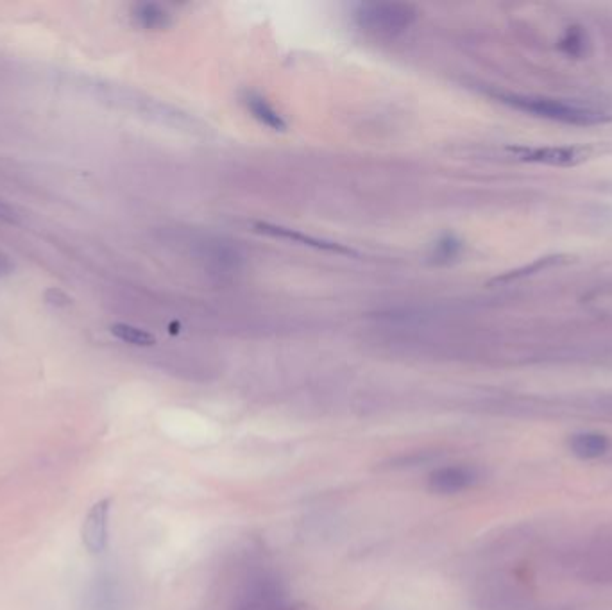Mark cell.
<instances>
[{
    "label": "cell",
    "mask_w": 612,
    "mask_h": 610,
    "mask_svg": "<svg viewBox=\"0 0 612 610\" xmlns=\"http://www.w3.org/2000/svg\"><path fill=\"white\" fill-rule=\"evenodd\" d=\"M500 101L512 106L514 110L523 111L541 119L555 120L568 126H598L609 122V115L604 111L593 110L573 102L536 97V95H498Z\"/></svg>",
    "instance_id": "obj_1"
},
{
    "label": "cell",
    "mask_w": 612,
    "mask_h": 610,
    "mask_svg": "<svg viewBox=\"0 0 612 610\" xmlns=\"http://www.w3.org/2000/svg\"><path fill=\"white\" fill-rule=\"evenodd\" d=\"M416 17L417 11L410 4H362L355 13L358 26L383 34L405 31Z\"/></svg>",
    "instance_id": "obj_2"
},
{
    "label": "cell",
    "mask_w": 612,
    "mask_h": 610,
    "mask_svg": "<svg viewBox=\"0 0 612 610\" xmlns=\"http://www.w3.org/2000/svg\"><path fill=\"white\" fill-rule=\"evenodd\" d=\"M516 160L525 163H539V165H550V167H575L589 158L591 151L586 147L577 145H548V147H527V145H516L507 147Z\"/></svg>",
    "instance_id": "obj_3"
},
{
    "label": "cell",
    "mask_w": 612,
    "mask_h": 610,
    "mask_svg": "<svg viewBox=\"0 0 612 610\" xmlns=\"http://www.w3.org/2000/svg\"><path fill=\"white\" fill-rule=\"evenodd\" d=\"M111 500L97 501L88 512L83 525V543L90 553H102L108 546V516H110Z\"/></svg>",
    "instance_id": "obj_4"
},
{
    "label": "cell",
    "mask_w": 612,
    "mask_h": 610,
    "mask_svg": "<svg viewBox=\"0 0 612 610\" xmlns=\"http://www.w3.org/2000/svg\"><path fill=\"white\" fill-rule=\"evenodd\" d=\"M256 231L269 235V237L285 238V240H292L296 244L301 246L314 247L319 251H330V253H337V255H349L357 256V253L351 249V247L342 246L337 242H330V240H323V238L310 237L306 233H301L298 229L283 228V226H276V224H269V222H256Z\"/></svg>",
    "instance_id": "obj_5"
},
{
    "label": "cell",
    "mask_w": 612,
    "mask_h": 610,
    "mask_svg": "<svg viewBox=\"0 0 612 610\" xmlns=\"http://www.w3.org/2000/svg\"><path fill=\"white\" fill-rule=\"evenodd\" d=\"M478 480L475 469L468 466L442 467L430 476V489L441 494L466 491Z\"/></svg>",
    "instance_id": "obj_6"
},
{
    "label": "cell",
    "mask_w": 612,
    "mask_h": 610,
    "mask_svg": "<svg viewBox=\"0 0 612 610\" xmlns=\"http://www.w3.org/2000/svg\"><path fill=\"white\" fill-rule=\"evenodd\" d=\"M244 104L260 124H264L272 131H285L287 129V122L283 120L278 111L272 108L269 102L265 101L262 95L249 92V94L244 95Z\"/></svg>",
    "instance_id": "obj_7"
},
{
    "label": "cell",
    "mask_w": 612,
    "mask_h": 610,
    "mask_svg": "<svg viewBox=\"0 0 612 610\" xmlns=\"http://www.w3.org/2000/svg\"><path fill=\"white\" fill-rule=\"evenodd\" d=\"M609 446L611 442L602 433H577L571 437L570 441V450L573 451V455L586 458V460L602 457L609 451Z\"/></svg>",
    "instance_id": "obj_8"
},
{
    "label": "cell",
    "mask_w": 612,
    "mask_h": 610,
    "mask_svg": "<svg viewBox=\"0 0 612 610\" xmlns=\"http://www.w3.org/2000/svg\"><path fill=\"white\" fill-rule=\"evenodd\" d=\"M133 20L136 26L147 29V31H156V29H165L170 24L169 13L158 6V4H136L133 8Z\"/></svg>",
    "instance_id": "obj_9"
},
{
    "label": "cell",
    "mask_w": 612,
    "mask_h": 610,
    "mask_svg": "<svg viewBox=\"0 0 612 610\" xmlns=\"http://www.w3.org/2000/svg\"><path fill=\"white\" fill-rule=\"evenodd\" d=\"M110 331L115 339L122 340L126 344H131V346H138V348H149V346L156 344L153 333L142 330L138 326H133V324H126V322L113 324Z\"/></svg>",
    "instance_id": "obj_10"
},
{
    "label": "cell",
    "mask_w": 612,
    "mask_h": 610,
    "mask_svg": "<svg viewBox=\"0 0 612 610\" xmlns=\"http://www.w3.org/2000/svg\"><path fill=\"white\" fill-rule=\"evenodd\" d=\"M584 43H586V40H584L582 31H578V27H570L566 36L562 38L561 49L566 54L577 58V56L584 52Z\"/></svg>",
    "instance_id": "obj_11"
},
{
    "label": "cell",
    "mask_w": 612,
    "mask_h": 610,
    "mask_svg": "<svg viewBox=\"0 0 612 610\" xmlns=\"http://www.w3.org/2000/svg\"><path fill=\"white\" fill-rule=\"evenodd\" d=\"M552 263H555V258H541V260H537L536 263H532L530 267L523 269V271L512 272V274H505V276H502V278H496L494 283H505V281L518 280V278H521V276H527V274H532L534 271H541V269H544L546 265H552Z\"/></svg>",
    "instance_id": "obj_12"
},
{
    "label": "cell",
    "mask_w": 612,
    "mask_h": 610,
    "mask_svg": "<svg viewBox=\"0 0 612 610\" xmlns=\"http://www.w3.org/2000/svg\"><path fill=\"white\" fill-rule=\"evenodd\" d=\"M0 221L17 222V212L4 201H0Z\"/></svg>",
    "instance_id": "obj_13"
},
{
    "label": "cell",
    "mask_w": 612,
    "mask_h": 610,
    "mask_svg": "<svg viewBox=\"0 0 612 610\" xmlns=\"http://www.w3.org/2000/svg\"><path fill=\"white\" fill-rule=\"evenodd\" d=\"M13 272V263L9 262L8 256L0 255V276H8Z\"/></svg>",
    "instance_id": "obj_14"
}]
</instances>
